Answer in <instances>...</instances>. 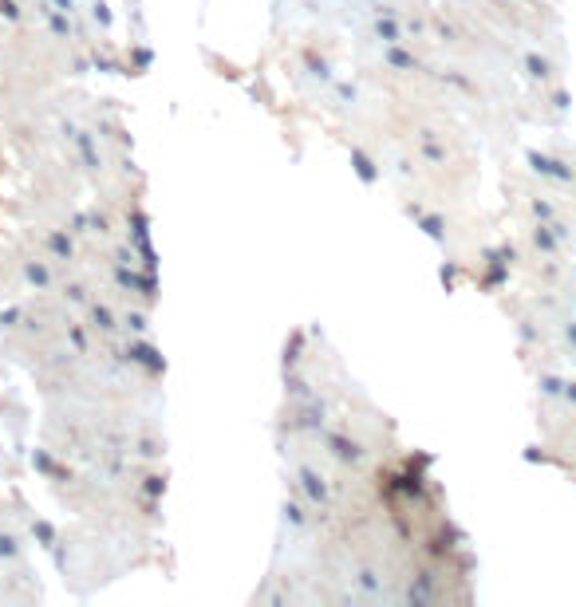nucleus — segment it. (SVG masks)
Masks as SVG:
<instances>
[]
</instances>
